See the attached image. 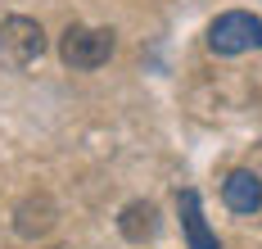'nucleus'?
<instances>
[{
    "mask_svg": "<svg viewBox=\"0 0 262 249\" xmlns=\"http://www.w3.org/2000/svg\"><path fill=\"white\" fill-rule=\"evenodd\" d=\"M208 50H212V55H244V50H262V18L244 14V9L222 14V18L208 28Z\"/></svg>",
    "mask_w": 262,
    "mask_h": 249,
    "instance_id": "obj_1",
    "label": "nucleus"
},
{
    "mask_svg": "<svg viewBox=\"0 0 262 249\" xmlns=\"http://www.w3.org/2000/svg\"><path fill=\"white\" fill-rule=\"evenodd\" d=\"M46 55V32L36 18H5L0 23V64L5 68H27Z\"/></svg>",
    "mask_w": 262,
    "mask_h": 249,
    "instance_id": "obj_2",
    "label": "nucleus"
},
{
    "mask_svg": "<svg viewBox=\"0 0 262 249\" xmlns=\"http://www.w3.org/2000/svg\"><path fill=\"white\" fill-rule=\"evenodd\" d=\"M59 55H63L68 68L91 73V68L108 64V55H113V32L108 28H68L63 41H59Z\"/></svg>",
    "mask_w": 262,
    "mask_h": 249,
    "instance_id": "obj_3",
    "label": "nucleus"
},
{
    "mask_svg": "<svg viewBox=\"0 0 262 249\" xmlns=\"http://www.w3.org/2000/svg\"><path fill=\"white\" fill-rule=\"evenodd\" d=\"M222 199H226V209H235V213H258L262 209V181L258 172H231L226 177V186H222Z\"/></svg>",
    "mask_w": 262,
    "mask_h": 249,
    "instance_id": "obj_4",
    "label": "nucleus"
},
{
    "mask_svg": "<svg viewBox=\"0 0 262 249\" xmlns=\"http://www.w3.org/2000/svg\"><path fill=\"white\" fill-rule=\"evenodd\" d=\"M14 226H18V236H27V240L46 236V231L54 226V199H50V195L23 199V204H18V218H14Z\"/></svg>",
    "mask_w": 262,
    "mask_h": 249,
    "instance_id": "obj_5",
    "label": "nucleus"
},
{
    "mask_svg": "<svg viewBox=\"0 0 262 249\" xmlns=\"http://www.w3.org/2000/svg\"><path fill=\"white\" fill-rule=\"evenodd\" d=\"M181 226H185L190 249H222L217 236L208 231V222H204V209H199V195L194 191H181Z\"/></svg>",
    "mask_w": 262,
    "mask_h": 249,
    "instance_id": "obj_6",
    "label": "nucleus"
},
{
    "mask_svg": "<svg viewBox=\"0 0 262 249\" xmlns=\"http://www.w3.org/2000/svg\"><path fill=\"white\" fill-rule=\"evenodd\" d=\"M118 231H122L127 240H136V245H145V240L158 231V209H154V204H145V199L127 204L122 218H118Z\"/></svg>",
    "mask_w": 262,
    "mask_h": 249,
    "instance_id": "obj_7",
    "label": "nucleus"
}]
</instances>
